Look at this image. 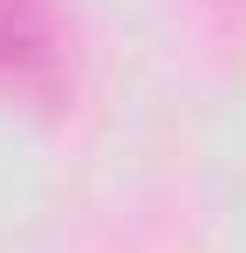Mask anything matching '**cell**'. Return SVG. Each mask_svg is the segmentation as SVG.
I'll return each mask as SVG.
<instances>
[{"label": "cell", "instance_id": "obj_1", "mask_svg": "<svg viewBox=\"0 0 246 253\" xmlns=\"http://www.w3.org/2000/svg\"><path fill=\"white\" fill-rule=\"evenodd\" d=\"M69 89V35L55 0H0V96L55 110Z\"/></svg>", "mask_w": 246, "mask_h": 253}]
</instances>
